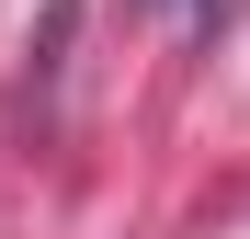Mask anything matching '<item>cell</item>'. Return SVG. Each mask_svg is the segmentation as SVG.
<instances>
[{
  "label": "cell",
  "instance_id": "1",
  "mask_svg": "<svg viewBox=\"0 0 250 239\" xmlns=\"http://www.w3.org/2000/svg\"><path fill=\"white\" fill-rule=\"evenodd\" d=\"M182 12H216V0H182Z\"/></svg>",
  "mask_w": 250,
  "mask_h": 239
}]
</instances>
